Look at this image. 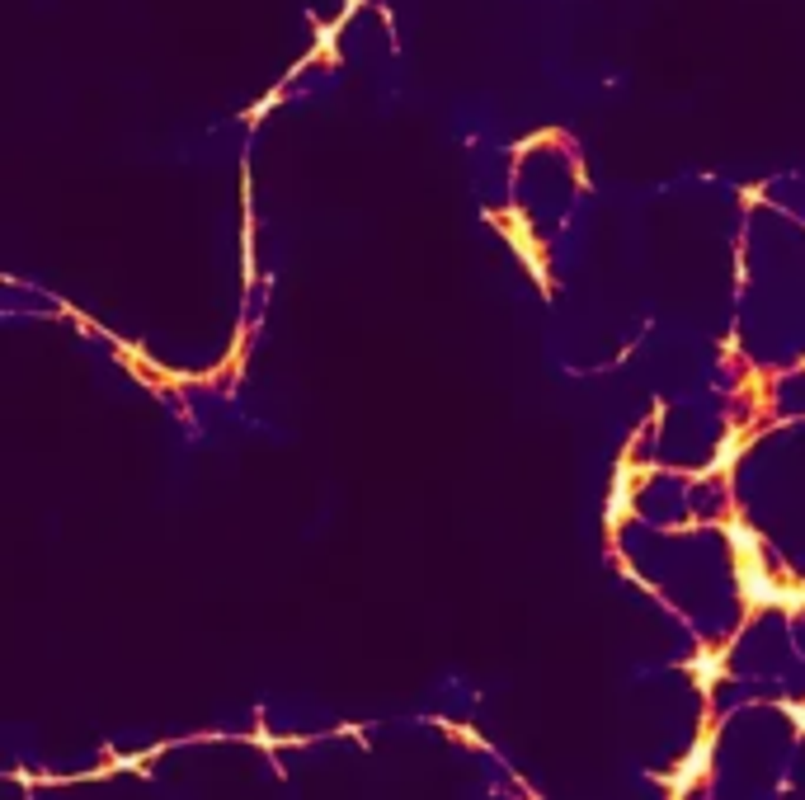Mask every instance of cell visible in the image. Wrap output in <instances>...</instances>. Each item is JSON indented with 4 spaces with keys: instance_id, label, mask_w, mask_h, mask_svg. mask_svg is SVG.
I'll use <instances>...</instances> for the list:
<instances>
[{
    "instance_id": "1",
    "label": "cell",
    "mask_w": 805,
    "mask_h": 800,
    "mask_svg": "<svg viewBox=\"0 0 805 800\" xmlns=\"http://www.w3.org/2000/svg\"><path fill=\"white\" fill-rule=\"evenodd\" d=\"M739 593H744V603H753V608H805L801 593L777 589L759 565H749V560L739 565Z\"/></svg>"
},
{
    "instance_id": "2",
    "label": "cell",
    "mask_w": 805,
    "mask_h": 800,
    "mask_svg": "<svg viewBox=\"0 0 805 800\" xmlns=\"http://www.w3.org/2000/svg\"><path fill=\"white\" fill-rule=\"evenodd\" d=\"M706 768H711V739H697V748L683 758V768L669 777V787H673V791H687V787H693V781H697Z\"/></svg>"
},
{
    "instance_id": "3",
    "label": "cell",
    "mask_w": 805,
    "mask_h": 800,
    "mask_svg": "<svg viewBox=\"0 0 805 800\" xmlns=\"http://www.w3.org/2000/svg\"><path fill=\"white\" fill-rule=\"evenodd\" d=\"M631 509V466L617 471V486H613V499H607V523H622Z\"/></svg>"
},
{
    "instance_id": "4",
    "label": "cell",
    "mask_w": 805,
    "mask_h": 800,
    "mask_svg": "<svg viewBox=\"0 0 805 800\" xmlns=\"http://www.w3.org/2000/svg\"><path fill=\"white\" fill-rule=\"evenodd\" d=\"M720 664H726V659H720L716 649H702V655H697L693 664H687V669H693V678H697V688H702V692H711L716 682H720Z\"/></svg>"
},
{
    "instance_id": "5",
    "label": "cell",
    "mask_w": 805,
    "mask_h": 800,
    "mask_svg": "<svg viewBox=\"0 0 805 800\" xmlns=\"http://www.w3.org/2000/svg\"><path fill=\"white\" fill-rule=\"evenodd\" d=\"M726 542L735 546L739 556H759V532H753L749 523H739V518L726 523Z\"/></svg>"
},
{
    "instance_id": "6",
    "label": "cell",
    "mask_w": 805,
    "mask_h": 800,
    "mask_svg": "<svg viewBox=\"0 0 805 800\" xmlns=\"http://www.w3.org/2000/svg\"><path fill=\"white\" fill-rule=\"evenodd\" d=\"M735 457H739V433H726V443H720V453L711 457V466H706V471H711V476H716V471H730Z\"/></svg>"
},
{
    "instance_id": "7",
    "label": "cell",
    "mask_w": 805,
    "mask_h": 800,
    "mask_svg": "<svg viewBox=\"0 0 805 800\" xmlns=\"http://www.w3.org/2000/svg\"><path fill=\"white\" fill-rule=\"evenodd\" d=\"M782 711H786V715H792V721L805 730V706H796V702H782Z\"/></svg>"
},
{
    "instance_id": "8",
    "label": "cell",
    "mask_w": 805,
    "mask_h": 800,
    "mask_svg": "<svg viewBox=\"0 0 805 800\" xmlns=\"http://www.w3.org/2000/svg\"><path fill=\"white\" fill-rule=\"evenodd\" d=\"M801 598H805V593H801Z\"/></svg>"
}]
</instances>
